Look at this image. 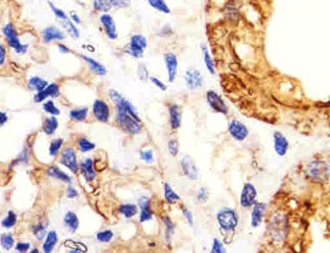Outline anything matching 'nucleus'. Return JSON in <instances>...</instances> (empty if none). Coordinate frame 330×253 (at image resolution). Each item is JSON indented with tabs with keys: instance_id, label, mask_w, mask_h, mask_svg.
I'll list each match as a JSON object with an SVG mask.
<instances>
[{
	"instance_id": "1",
	"label": "nucleus",
	"mask_w": 330,
	"mask_h": 253,
	"mask_svg": "<svg viewBox=\"0 0 330 253\" xmlns=\"http://www.w3.org/2000/svg\"><path fill=\"white\" fill-rule=\"evenodd\" d=\"M108 95L110 101L115 104L116 123L119 124V126L128 135L132 136L139 135L141 132V122L135 106L129 100L123 97L120 92H117L116 90H110Z\"/></svg>"
},
{
	"instance_id": "2",
	"label": "nucleus",
	"mask_w": 330,
	"mask_h": 253,
	"mask_svg": "<svg viewBox=\"0 0 330 253\" xmlns=\"http://www.w3.org/2000/svg\"><path fill=\"white\" fill-rule=\"evenodd\" d=\"M269 237L275 243H284L289 233V220L284 212H275L270 216L266 227Z\"/></svg>"
},
{
	"instance_id": "3",
	"label": "nucleus",
	"mask_w": 330,
	"mask_h": 253,
	"mask_svg": "<svg viewBox=\"0 0 330 253\" xmlns=\"http://www.w3.org/2000/svg\"><path fill=\"white\" fill-rule=\"evenodd\" d=\"M216 218H217V223H219L221 232L229 233V235L235 232L237 229V225L240 223V216H238L237 211L229 207H224L219 209V212L216 215Z\"/></svg>"
},
{
	"instance_id": "4",
	"label": "nucleus",
	"mask_w": 330,
	"mask_h": 253,
	"mask_svg": "<svg viewBox=\"0 0 330 253\" xmlns=\"http://www.w3.org/2000/svg\"><path fill=\"white\" fill-rule=\"evenodd\" d=\"M329 164L324 160H313L305 167V175L314 182H325L329 179Z\"/></svg>"
},
{
	"instance_id": "5",
	"label": "nucleus",
	"mask_w": 330,
	"mask_h": 253,
	"mask_svg": "<svg viewBox=\"0 0 330 253\" xmlns=\"http://www.w3.org/2000/svg\"><path fill=\"white\" fill-rule=\"evenodd\" d=\"M59 163L65 168H68L71 172L76 175L80 171V162L77 160V155L73 147H64L63 151L60 152V157H59Z\"/></svg>"
},
{
	"instance_id": "6",
	"label": "nucleus",
	"mask_w": 330,
	"mask_h": 253,
	"mask_svg": "<svg viewBox=\"0 0 330 253\" xmlns=\"http://www.w3.org/2000/svg\"><path fill=\"white\" fill-rule=\"evenodd\" d=\"M205 97L206 103H208V106L210 107L212 111L221 113V115H228L229 113V108L226 106V103L217 92L213 91V90H209V91H206Z\"/></svg>"
},
{
	"instance_id": "7",
	"label": "nucleus",
	"mask_w": 330,
	"mask_h": 253,
	"mask_svg": "<svg viewBox=\"0 0 330 253\" xmlns=\"http://www.w3.org/2000/svg\"><path fill=\"white\" fill-rule=\"evenodd\" d=\"M1 34H3V36H4L5 43H7L8 47L12 48L14 51H16L19 47L21 46L19 34H18V31H16L15 25L12 24L11 21L5 23V24L1 27Z\"/></svg>"
},
{
	"instance_id": "8",
	"label": "nucleus",
	"mask_w": 330,
	"mask_h": 253,
	"mask_svg": "<svg viewBox=\"0 0 330 253\" xmlns=\"http://www.w3.org/2000/svg\"><path fill=\"white\" fill-rule=\"evenodd\" d=\"M257 201V189L252 182H245L240 195V205L242 208H252Z\"/></svg>"
},
{
	"instance_id": "9",
	"label": "nucleus",
	"mask_w": 330,
	"mask_h": 253,
	"mask_svg": "<svg viewBox=\"0 0 330 253\" xmlns=\"http://www.w3.org/2000/svg\"><path fill=\"white\" fill-rule=\"evenodd\" d=\"M92 113L97 122L108 123L110 119V108L108 103L101 99H96L92 104Z\"/></svg>"
},
{
	"instance_id": "10",
	"label": "nucleus",
	"mask_w": 330,
	"mask_h": 253,
	"mask_svg": "<svg viewBox=\"0 0 330 253\" xmlns=\"http://www.w3.org/2000/svg\"><path fill=\"white\" fill-rule=\"evenodd\" d=\"M184 80H185V86L190 91H197L200 90L202 84H204V77L200 73L199 70L196 68H188L184 73Z\"/></svg>"
},
{
	"instance_id": "11",
	"label": "nucleus",
	"mask_w": 330,
	"mask_h": 253,
	"mask_svg": "<svg viewBox=\"0 0 330 253\" xmlns=\"http://www.w3.org/2000/svg\"><path fill=\"white\" fill-rule=\"evenodd\" d=\"M228 132L232 139H235L236 142H244L246 137L249 136V129L244 123L238 122L233 119L228 126Z\"/></svg>"
},
{
	"instance_id": "12",
	"label": "nucleus",
	"mask_w": 330,
	"mask_h": 253,
	"mask_svg": "<svg viewBox=\"0 0 330 253\" xmlns=\"http://www.w3.org/2000/svg\"><path fill=\"white\" fill-rule=\"evenodd\" d=\"M139 205V218H140V223H147L150 221L155 217V212H153V208H152V200L148 196H141L137 201Z\"/></svg>"
},
{
	"instance_id": "13",
	"label": "nucleus",
	"mask_w": 330,
	"mask_h": 253,
	"mask_svg": "<svg viewBox=\"0 0 330 253\" xmlns=\"http://www.w3.org/2000/svg\"><path fill=\"white\" fill-rule=\"evenodd\" d=\"M164 63L166 72H168V80L173 83L176 80L177 71H179V57L175 52H166L164 54Z\"/></svg>"
},
{
	"instance_id": "14",
	"label": "nucleus",
	"mask_w": 330,
	"mask_h": 253,
	"mask_svg": "<svg viewBox=\"0 0 330 253\" xmlns=\"http://www.w3.org/2000/svg\"><path fill=\"white\" fill-rule=\"evenodd\" d=\"M81 176L84 177L87 182H93L96 180L97 172L95 169V162L92 157H84L80 162V171Z\"/></svg>"
},
{
	"instance_id": "15",
	"label": "nucleus",
	"mask_w": 330,
	"mask_h": 253,
	"mask_svg": "<svg viewBox=\"0 0 330 253\" xmlns=\"http://www.w3.org/2000/svg\"><path fill=\"white\" fill-rule=\"evenodd\" d=\"M41 39L45 44H50L52 41H61L65 39L64 31L60 30L56 25H48L41 31Z\"/></svg>"
},
{
	"instance_id": "16",
	"label": "nucleus",
	"mask_w": 330,
	"mask_h": 253,
	"mask_svg": "<svg viewBox=\"0 0 330 253\" xmlns=\"http://www.w3.org/2000/svg\"><path fill=\"white\" fill-rule=\"evenodd\" d=\"M181 171L184 176L189 180H197L199 179V168L196 165L195 160L190 156H184L180 162Z\"/></svg>"
},
{
	"instance_id": "17",
	"label": "nucleus",
	"mask_w": 330,
	"mask_h": 253,
	"mask_svg": "<svg viewBox=\"0 0 330 253\" xmlns=\"http://www.w3.org/2000/svg\"><path fill=\"white\" fill-rule=\"evenodd\" d=\"M100 24L108 39H110V40L117 39V28H116L115 19L110 14H101Z\"/></svg>"
},
{
	"instance_id": "18",
	"label": "nucleus",
	"mask_w": 330,
	"mask_h": 253,
	"mask_svg": "<svg viewBox=\"0 0 330 253\" xmlns=\"http://www.w3.org/2000/svg\"><path fill=\"white\" fill-rule=\"evenodd\" d=\"M266 204L265 202H257L252 207V216H250V224L253 228H258L265 217Z\"/></svg>"
},
{
	"instance_id": "19",
	"label": "nucleus",
	"mask_w": 330,
	"mask_h": 253,
	"mask_svg": "<svg viewBox=\"0 0 330 253\" xmlns=\"http://www.w3.org/2000/svg\"><path fill=\"white\" fill-rule=\"evenodd\" d=\"M168 113H169V124L172 131H177L183 122V108L177 104H169Z\"/></svg>"
},
{
	"instance_id": "20",
	"label": "nucleus",
	"mask_w": 330,
	"mask_h": 253,
	"mask_svg": "<svg viewBox=\"0 0 330 253\" xmlns=\"http://www.w3.org/2000/svg\"><path fill=\"white\" fill-rule=\"evenodd\" d=\"M273 147L278 156H285L286 152L289 149V140L286 139L284 133L275 132L273 133Z\"/></svg>"
},
{
	"instance_id": "21",
	"label": "nucleus",
	"mask_w": 330,
	"mask_h": 253,
	"mask_svg": "<svg viewBox=\"0 0 330 253\" xmlns=\"http://www.w3.org/2000/svg\"><path fill=\"white\" fill-rule=\"evenodd\" d=\"M45 173H47V176L54 179V180L65 182V184H72V177L67 172H64V171H61L57 165H50L45 169Z\"/></svg>"
},
{
	"instance_id": "22",
	"label": "nucleus",
	"mask_w": 330,
	"mask_h": 253,
	"mask_svg": "<svg viewBox=\"0 0 330 253\" xmlns=\"http://www.w3.org/2000/svg\"><path fill=\"white\" fill-rule=\"evenodd\" d=\"M63 224H64L65 229L70 233L77 232V229L80 227V220H79V216L76 215V212L73 211H67L63 217Z\"/></svg>"
},
{
	"instance_id": "23",
	"label": "nucleus",
	"mask_w": 330,
	"mask_h": 253,
	"mask_svg": "<svg viewBox=\"0 0 330 253\" xmlns=\"http://www.w3.org/2000/svg\"><path fill=\"white\" fill-rule=\"evenodd\" d=\"M79 57L83 59V60L87 63V66L90 67V70L92 73H95L96 76H105L107 75V68H105L103 64H101L100 61L95 60V59H92L90 56H85L83 54H79Z\"/></svg>"
},
{
	"instance_id": "24",
	"label": "nucleus",
	"mask_w": 330,
	"mask_h": 253,
	"mask_svg": "<svg viewBox=\"0 0 330 253\" xmlns=\"http://www.w3.org/2000/svg\"><path fill=\"white\" fill-rule=\"evenodd\" d=\"M117 212L120 213L121 216L125 218H133L136 215H139L140 209H139V205H137V204L124 202V204H120V205H119V208H117Z\"/></svg>"
},
{
	"instance_id": "25",
	"label": "nucleus",
	"mask_w": 330,
	"mask_h": 253,
	"mask_svg": "<svg viewBox=\"0 0 330 253\" xmlns=\"http://www.w3.org/2000/svg\"><path fill=\"white\" fill-rule=\"evenodd\" d=\"M59 243V235L56 231H50L45 236L44 241H43V252L51 253L54 252V249Z\"/></svg>"
},
{
	"instance_id": "26",
	"label": "nucleus",
	"mask_w": 330,
	"mask_h": 253,
	"mask_svg": "<svg viewBox=\"0 0 330 253\" xmlns=\"http://www.w3.org/2000/svg\"><path fill=\"white\" fill-rule=\"evenodd\" d=\"M90 115V108L88 107H79V108H72L68 112V117L72 122H85Z\"/></svg>"
},
{
	"instance_id": "27",
	"label": "nucleus",
	"mask_w": 330,
	"mask_h": 253,
	"mask_svg": "<svg viewBox=\"0 0 330 253\" xmlns=\"http://www.w3.org/2000/svg\"><path fill=\"white\" fill-rule=\"evenodd\" d=\"M48 84H50V83L45 80V79H43V77H40V76H31L30 79H28V81H27L28 90L35 92L43 91V90L47 88Z\"/></svg>"
},
{
	"instance_id": "28",
	"label": "nucleus",
	"mask_w": 330,
	"mask_h": 253,
	"mask_svg": "<svg viewBox=\"0 0 330 253\" xmlns=\"http://www.w3.org/2000/svg\"><path fill=\"white\" fill-rule=\"evenodd\" d=\"M59 128V120H57V116H52L44 119L43 122V132H44L47 136H54Z\"/></svg>"
},
{
	"instance_id": "29",
	"label": "nucleus",
	"mask_w": 330,
	"mask_h": 253,
	"mask_svg": "<svg viewBox=\"0 0 330 253\" xmlns=\"http://www.w3.org/2000/svg\"><path fill=\"white\" fill-rule=\"evenodd\" d=\"M164 200L170 205H175L181 200L180 195L176 192L168 182H164Z\"/></svg>"
},
{
	"instance_id": "30",
	"label": "nucleus",
	"mask_w": 330,
	"mask_h": 253,
	"mask_svg": "<svg viewBox=\"0 0 330 253\" xmlns=\"http://www.w3.org/2000/svg\"><path fill=\"white\" fill-rule=\"evenodd\" d=\"M163 225H164V235H165V241L166 244L170 243V240L173 237L176 231V225L173 223V220L169 216H164L163 217Z\"/></svg>"
},
{
	"instance_id": "31",
	"label": "nucleus",
	"mask_w": 330,
	"mask_h": 253,
	"mask_svg": "<svg viewBox=\"0 0 330 253\" xmlns=\"http://www.w3.org/2000/svg\"><path fill=\"white\" fill-rule=\"evenodd\" d=\"M47 227H48L47 223H43V221L31 225V231L34 233L36 241H43V240H44L45 236H47V233L50 232V231L47 229Z\"/></svg>"
},
{
	"instance_id": "32",
	"label": "nucleus",
	"mask_w": 330,
	"mask_h": 253,
	"mask_svg": "<svg viewBox=\"0 0 330 253\" xmlns=\"http://www.w3.org/2000/svg\"><path fill=\"white\" fill-rule=\"evenodd\" d=\"M31 160V151L28 145H24L20 153L14 159V162L11 164V167H15V165H27Z\"/></svg>"
},
{
	"instance_id": "33",
	"label": "nucleus",
	"mask_w": 330,
	"mask_h": 253,
	"mask_svg": "<svg viewBox=\"0 0 330 253\" xmlns=\"http://www.w3.org/2000/svg\"><path fill=\"white\" fill-rule=\"evenodd\" d=\"M15 238H14V235L11 232L8 233H1L0 235V247L4 252H8L12 248H15Z\"/></svg>"
},
{
	"instance_id": "34",
	"label": "nucleus",
	"mask_w": 330,
	"mask_h": 253,
	"mask_svg": "<svg viewBox=\"0 0 330 253\" xmlns=\"http://www.w3.org/2000/svg\"><path fill=\"white\" fill-rule=\"evenodd\" d=\"M200 48H201V52H202V59H204V64H205L206 70H208V72H209L210 75H216L215 63H213V59L210 57L208 47H206V44H201Z\"/></svg>"
},
{
	"instance_id": "35",
	"label": "nucleus",
	"mask_w": 330,
	"mask_h": 253,
	"mask_svg": "<svg viewBox=\"0 0 330 253\" xmlns=\"http://www.w3.org/2000/svg\"><path fill=\"white\" fill-rule=\"evenodd\" d=\"M61 25H63V28L67 34H70L72 37H75V39H79L80 37V31L77 30V27L73 21L71 20V18L68 19H65V20H61Z\"/></svg>"
},
{
	"instance_id": "36",
	"label": "nucleus",
	"mask_w": 330,
	"mask_h": 253,
	"mask_svg": "<svg viewBox=\"0 0 330 253\" xmlns=\"http://www.w3.org/2000/svg\"><path fill=\"white\" fill-rule=\"evenodd\" d=\"M64 247L70 252L72 253H83V252H88V248H87V245L80 241H73V240H67L64 243Z\"/></svg>"
},
{
	"instance_id": "37",
	"label": "nucleus",
	"mask_w": 330,
	"mask_h": 253,
	"mask_svg": "<svg viewBox=\"0 0 330 253\" xmlns=\"http://www.w3.org/2000/svg\"><path fill=\"white\" fill-rule=\"evenodd\" d=\"M63 145H64V140L61 137L54 139L50 143V147H48V155L51 157H56L61 151H63Z\"/></svg>"
},
{
	"instance_id": "38",
	"label": "nucleus",
	"mask_w": 330,
	"mask_h": 253,
	"mask_svg": "<svg viewBox=\"0 0 330 253\" xmlns=\"http://www.w3.org/2000/svg\"><path fill=\"white\" fill-rule=\"evenodd\" d=\"M77 149L83 153H88V152H92L96 148L95 143H92L90 139H87V137H79L77 139Z\"/></svg>"
},
{
	"instance_id": "39",
	"label": "nucleus",
	"mask_w": 330,
	"mask_h": 253,
	"mask_svg": "<svg viewBox=\"0 0 330 253\" xmlns=\"http://www.w3.org/2000/svg\"><path fill=\"white\" fill-rule=\"evenodd\" d=\"M18 223V215H16L15 211H8L7 215H5L3 220H1V227L4 228V229H11V228H14Z\"/></svg>"
},
{
	"instance_id": "40",
	"label": "nucleus",
	"mask_w": 330,
	"mask_h": 253,
	"mask_svg": "<svg viewBox=\"0 0 330 253\" xmlns=\"http://www.w3.org/2000/svg\"><path fill=\"white\" fill-rule=\"evenodd\" d=\"M92 7L96 12H101V14H108L112 10V4L110 0H93Z\"/></svg>"
},
{
	"instance_id": "41",
	"label": "nucleus",
	"mask_w": 330,
	"mask_h": 253,
	"mask_svg": "<svg viewBox=\"0 0 330 253\" xmlns=\"http://www.w3.org/2000/svg\"><path fill=\"white\" fill-rule=\"evenodd\" d=\"M148 4H149L153 10L159 11V12H163L165 15L170 14L169 5L166 4L165 0H148Z\"/></svg>"
},
{
	"instance_id": "42",
	"label": "nucleus",
	"mask_w": 330,
	"mask_h": 253,
	"mask_svg": "<svg viewBox=\"0 0 330 253\" xmlns=\"http://www.w3.org/2000/svg\"><path fill=\"white\" fill-rule=\"evenodd\" d=\"M115 237V233L110 229H103L100 232L96 233V240L101 244H110Z\"/></svg>"
},
{
	"instance_id": "43",
	"label": "nucleus",
	"mask_w": 330,
	"mask_h": 253,
	"mask_svg": "<svg viewBox=\"0 0 330 253\" xmlns=\"http://www.w3.org/2000/svg\"><path fill=\"white\" fill-rule=\"evenodd\" d=\"M43 111L48 115H52V116H59L61 112L59 109V107L56 106L55 101L54 100H45L43 103Z\"/></svg>"
},
{
	"instance_id": "44",
	"label": "nucleus",
	"mask_w": 330,
	"mask_h": 253,
	"mask_svg": "<svg viewBox=\"0 0 330 253\" xmlns=\"http://www.w3.org/2000/svg\"><path fill=\"white\" fill-rule=\"evenodd\" d=\"M124 51L128 54V55L132 56V57H136V59H141V57L144 56V50L140 48V47L135 46V44H132V43L127 44Z\"/></svg>"
},
{
	"instance_id": "45",
	"label": "nucleus",
	"mask_w": 330,
	"mask_h": 253,
	"mask_svg": "<svg viewBox=\"0 0 330 253\" xmlns=\"http://www.w3.org/2000/svg\"><path fill=\"white\" fill-rule=\"evenodd\" d=\"M129 43L132 44H135V46L140 47L143 50H145L147 47H148V40H147V37L144 35H141V34H133V35L130 36Z\"/></svg>"
},
{
	"instance_id": "46",
	"label": "nucleus",
	"mask_w": 330,
	"mask_h": 253,
	"mask_svg": "<svg viewBox=\"0 0 330 253\" xmlns=\"http://www.w3.org/2000/svg\"><path fill=\"white\" fill-rule=\"evenodd\" d=\"M140 159L145 164H153L155 163V152L152 148H145L140 151Z\"/></svg>"
},
{
	"instance_id": "47",
	"label": "nucleus",
	"mask_w": 330,
	"mask_h": 253,
	"mask_svg": "<svg viewBox=\"0 0 330 253\" xmlns=\"http://www.w3.org/2000/svg\"><path fill=\"white\" fill-rule=\"evenodd\" d=\"M45 91L48 93L50 99H56L57 96H60V87L57 83H50L45 88Z\"/></svg>"
},
{
	"instance_id": "48",
	"label": "nucleus",
	"mask_w": 330,
	"mask_h": 253,
	"mask_svg": "<svg viewBox=\"0 0 330 253\" xmlns=\"http://www.w3.org/2000/svg\"><path fill=\"white\" fill-rule=\"evenodd\" d=\"M179 151H180V144H179V140L172 137L168 140V152H169L170 156H177L179 155Z\"/></svg>"
},
{
	"instance_id": "49",
	"label": "nucleus",
	"mask_w": 330,
	"mask_h": 253,
	"mask_svg": "<svg viewBox=\"0 0 330 253\" xmlns=\"http://www.w3.org/2000/svg\"><path fill=\"white\" fill-rule=\"evenodd\" d=\"M48 7H50L51 11L54 12V15L56 16V19H57V20L61 21V20H65V19H68V18H70V15H67L64 11L60 10V8H57L56 5L52 4V1H48Z\"/></svg>"
},
{
	"instance_id": "50",
	"label": "nucleus",
	"mask_w": 330,
	"mask_h": 253,
	"mask_svg": "<svg viewBox=\"0 0 330 253\" xmlns=\"http://www.w3.org/2000/svg\"><path fill=\"white\" fill-rule=\"evenodd\" d=\"M137 76H139V79L141 81H147L149 80V72L147 70V66L145 64H140V66L137 67Z\"/></svg>"
},
{
	"instance_id": "51",
	"label": "nucleus",
	"mask_w": 330,
	"mask_h": 253,
	"mask_svg": "<svg viewBox=\"0 0 330 253\" xmlns=\"http://www.w3.org/2000/svg\"><path fill=\"white\" fill-rule=\"evenodd\" d=\"M212 253H225L226 249L224 247V244L221 243L219 238H215L213 243H212V249H210Z\"/></svg>"
},
{
	"instance_id": "52",
	"label": "nucleus",
	"mask_w": 330,
	"mask_h": 253,
	"mask_svg": "<svg viewBox=\"0 0 330 253\" xmlns=\"http://www.w3.org/2000/svg\"><path fill=\"white\" fill-rule=\"evenodd\" d=\"M209 199V193H208V189L205 187H201L197 192V201L199 202H206Z\"/></svg>"
},
{
	"instance_id": "53",
	"label": "nucleus",
	"mask_w": 330,
	"mask_h": 253,
	"mask_svg": "<svg viewBox=\"0 0 330 253\" xmlns=\"http://www.w3.org/2000/svg\"><path fill=\"white\" fill-rule=\"evenodd\" d=\"M15 251H16V252H19V253L30 252V251H31V244L27 243V241H19V243H16Z\"/></svg>"
},
{
	"instance_id": "54",
	"label": "nucleus",
	"mask_w": 330,
	"mask_h": 253,
	"mask_svg": "<svg viewBox=\"0 0 330 253\" xmlns=\"http://www.w3.org/2000/svg\"><path fill=\"white\" fill-rule=\"evenodd\" d=\"M181 212H183V216H184V218L186 220V223L189 224L190 227H193V224H195V220H193V215H192V212H190L189 209H188L186 207L181 208Z\"/></svg>"
},
{
	"instance_id": "55",
	"label": "nucleus",
	"mask_w": 330,
	"mask_h": 253,
	"mask_svg": "<svg viewBox=\"0 0 330 253\" xmlns=\"http://www.w3.org/2000/svg\"><path fill=\"white\" fill-rule=\"evenodd\" d=\"M65 196L68 199H77L79 198V191L72 184H68L67 191H65Z\"/></svg>"
},
{
	"instance_id": "56",
	"label": "nucleus",
	"mask_w": 330,
	"mask_h": 253,
	"mask_svg": "<svg viewBox=\"0 0 330 253\" xmlns=\"http://www.w3.org/2000/svg\"><path fill=\"white\" fill-rule=\"evenodd\" d=\"M47 99H50V96H48V93H47L45 90H43V91L40 92H36L35 96H34V101L37 103V104H39V103H44Z\"/></svg>"
},
{
	"instance_id": "57",
	"label": "nucleus",
	"mask_w": 330,
	"mask_h": 253,
	"mask_svg": "<svg viewBox=\"0 0 330 253\" xmlns=\"http://www.w3.org/2000/svg\"><path fill=\"white\" fill-rule=\"evenodd\" d=\"M112 7H115V8H127L128 5H129V0H110Z\"/></svg>"
},
{
	"instance_id": "58",
	"label": "nucleus",
	"mask_w": 330,
	"mask_h": 253,
	"mask_svg": "<svg viewBox=\"0 0 330 253\" xmlns=\"http://www.w3.org/2000/svg\"><path fill=\"white\" fill-rule=\"evenodd\" d=\"M149 80L152 81V83H153V84H155L159 90H161V91H166V86H165L164 83H163L160 79H157V77H153V76H152Z\"/></svg>"
},
{
	"instance_id": "59",
	"label": "nucleus",
	"mask_w": 330,
	"mask_h": 253,
	"mask_svg": "<svg viewBox=\"0 0 330 253\" xmlns=\"http://www.w3.org/2000/svg\"><path fill=\"white\" fill-rule=\"evenodd\" d=\"M5 59H7V52H5V46L1 44L0 46V66H4Z\"/></svg>"
},
{
	"instance_id": "60",
	"label": "nucleus",
	"mask_w": 330,
	"mask_h": 253,
	"mask_svg": "<svg viewBox=\"0 0 330 253\" xmlns=\"http://www.w3.org/2000/svg\"><path fill=\"white\" fill-rule=\"evenodd\" d=\"M70 18H71V20L73 21V23H75V24H80L81 23V19H80V16L77 15V14H76V12H71L70 14Z\"/></svg>"
},
{
	"instance_id": "61",
	"label": "nucleus",
	"mask_w": 330,
	"mask_h": 253,
	"mask_svg": "<svg viewBox=\"0 0 330 253\" xmlns=\"http://www.w3.org/2000/svg\"><path fill=\"white\" fill-rule=\"evenodd\" d=\"M7 122H8V115H7V112L1 111V113H0V126H4Z\"/></svg>"
},
{
	"instance_id": "62",
	"label": "nucleus",
	"mask_w": 330,
	"mask_h": 253,
	"mask_svg": "<svg viewBox=\"0 0 330 253\" xmlns=\"http://www.w3.org/2000/svg\"><path fill=\"white\" fill-rule=\"evenodd\" d=\"M57 50H59L60 54H64V55H67V54H70L71 52L70 48L67 46H64V44H57Z\"/></svg>"
},
{
	"instance_id": "63",
	"label": "nucleus",
	"mask_w": 330,
	"mask_h": 253,
	"mask_svg": "<svg viewBox=\"0 0 330 253\" xmlns=\"http://www.w3.org/2000/svg\"><path fill=\"white\" fill-rule=\"evenodd\" d=\"M160 36H168V35H172V28H170L169 25H165L164 30L161 31V34H159Z\"/></svg>"
},
{
	"instance_id": "64",
	"label": "nucleus",
	"mask_w": 330,
	"mask_h": 253,
	"mask_svg": "<svg viewBox=\"0 0 330 253\" xmlns=\"http://www.w3.org/2000/svg\"><path fill=\"white\" fill-rule=\"evenodd\" d=\"M30 252L31 253H39V252H40V251H39V249H37V248H31Z\"/></svg>"
}]
</instances>
